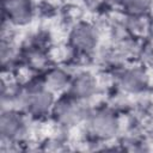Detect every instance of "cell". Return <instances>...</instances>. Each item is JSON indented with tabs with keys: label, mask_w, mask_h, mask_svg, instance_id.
<instances>
[{
	"label": "cell",
	"mask_w": 153,
	"mask_h": 153,
	"mask_svg": "<svg viewBox=\"0 0 153 153\" xmlns=\"http://www.w3.org/2000/svg\"><path fill=\"white\" fill-rule=\"evenodd\" d=\"M4 12L8 18V22L23 23L30 18V2L29 0H2Z\"/></svg>",
	"instance_id": "obj_1"
},
{
	"label": "cell",
	"mask_w": 153,
	"mask_h": 153,
	"mask_svg": "<svg viewBox=\"0 0 153 153\" xmlns=\"http://www.w3.org/2000/svg\"><path fill=\"white\" fill-rule=\"evenodd\" d=\"M23 121L18 116V114L12 111H6L1 116V134L4 139H13L20 135L23 130Z\"/></svg>",
	"instance_id": "obj_2"
}]
</instances>
